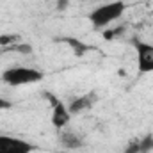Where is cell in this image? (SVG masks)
Listing matches in <instances>:
<instances>
[{
	"label": "cell",
	"instance_id": "cell-1",
	"mask_svg": "<svg viewBox=\"0 0 153 153\" xmlns=\"http://www.w3.org/2000/svg\"><path fill=\"white\" fill-rule=\"evenodd\" d=\"M125 11H126V4L123 0L107 2L89 13V22L93 23L94 29H105L111 23H114L116 20H119L125 14Z\"/></svg>",
	"mask_w": 153,
	"mask_h": 153
},
{
	"label": "cell",
	"instance_id": "cell-2",
	"mask_svg": "<svg viewBox=\"0 0 153 153\" xmlns=\"http://www.w3.org/2000/svg\"><path fill=\"white\" fill-rule=\"evenodd\" d=\"M2 80L7 85L18 87V85H29L43 80V73L36 68H27V66H14L9 68L2 73Z\"/></svg>",
	"mask_w": 153,
	"mask_h": 153
},
{
	"label": "cell",
	"instance_id": "cell-3",
	"mask_svg": "<svg viewBox=\"0 0 153 153\" xmlns=\"http://www.w3.org/2000/svg\"><path fill=\"white\" fill-rule=\"evenodd\" d=\"M137 53V68L139 73H153V45L144 41H134Z\"/></svg>",
	"mask_w": 153,
	"mask_h": 153
},
{
	"label": "cell",
	"instance_id": "cell-4",
	"mask_svg": "<svg viewBox=\"0 0 153 153\" xmlns=\"http://www.w3.org/2000/svg\"><path fill=\"white\" fill-rule=\"evenodd\" d=\"M34 146L23 139L0 135V153H32Z\"/></svg>",
	"mask_w": 153,
	"mask_h": 153
},
{
	"label": "cell",
	"instance_id": "cell-5",
	"mask_svg": "<svg viewBox=\"0 0 153 153\" xmlns=\"http://www.w3.org/2000/svg\"><path fill=\"white\" fill-rule=\"evenodd\" d=\"M48 100H52V125L59 130H62L68 123H70V111H68V105H64L61 100H57L55 96L48 94Z\"/></svg>",
	"mask_w": 153,
	"mask_h": 153
},
{
	"label": "cell",
	"instance_id": "cell-6",
	"mask_svg": "<svg viewBox=\"0 0 153 153\" xmlns=\"http://www.w3.org/2000/svg\"><path fill=\"white\" fill-rule=\"evenodd\" d=\"M96 100H98L96 93H85V94L76 96L75 100H71V102H70L68 111H70V114H80V112H84V111L91 109V107L96 103Z\"/></svg>",
	"mask_w": 153,
	"mask_h": 153
},
{
	"label": "cell",
	"instance_id": "cell-7",
	"mask_svg": "<svg viewBox=\"0 0 153 153\" xmlns=\"http://www.w3.org/2000/svg\"><path fill=\"white\" fill-rule=\"evenodd\" d=\"M61 143L66 148H70V150H75V148L82 146V139L76 135L75 132H62L61 134Z\"/></svg>",
	"mask_w": 153,
	"mask_h": 153
},
{
	"label": "cell",
	"instance_id": "cell-8",
	"mask_svg": "<svg viewBox=\"0 0 153 153\" xmlns=\"http://www.w3.org/2000/svg\"><path fill=\"white\" fill-rule=\"evenodd\" d=\"M139 146H141V153H150L153 152V135L146 134L144 137L139 139Z\"/></svg>",
	"mask_w": 153,
	"mask_h": 153
},
{
	"label": "cell",
	"instance_id": "cell-9",
	"mask_svg": "<svg viewBox=\"0 0 153 153\" xmlns=\"http://www.w3.org/2000/svg\"><path fill=\"white\" fill-rule=\"evenodd\" d=\"M16 41H18V36H14V34H2L0 36V46H13V45H16Z\"/></svg>",
	"mask_w": 153,
	"mask_h": 153
},
{
	"label": "cell",
	"instance_id": "cell-10",
	"mask_svg": "<svg viewBox=\"0 0 153 153\" xmlns=\"http://www.w3.org/2000/svg\"><path fill=\"white\" fill-rule=\"evenodd\" d=\"M123 153H141V146H139V139L132 141L126 144V148L123 150Z\"/></svg>",
	"mask_w": 153,
	"mask_h": 153
},
{
	"label": "cell",
	"instance_id": "cell-11",
	"mask_svg": "<svg viewBox=\"0 0 153 153\" xmlns=\"http://www.w3.org/2000/svg\"><path fill=\"white\" fill-rule=\"evenodd\" d=\"M11 48H14L16 52H22V53H30V52H32L30 45H27V43H16V45H13Z\"/></svg>",
	"mask_w": 153,
	"mask_h": 153
},
{
	"label": "cell",
	"instance_id": "cell-12",
	"mask_svg": "<svg viewBox=\"0 0 153 153\" xmlns=\"http://www.w3.org/2000/svg\"><path fill=\"white\" fill-rule=\"evenodd\" d=\"M9 107H11V102L5 100V98H0V111H5V109H9Z\"/></svg>",
	"mask_w": 153,
	"mask_h": 153
},
{
	"label": "cell",
	"instance_id": "cell-13",
	"mask_svg": "<svg viewBox=\"0 0 153 153\" xmlns=\"http://www.w3.org/2000/svg\"><path fill=\"white\" fill-rule=\"evenodd\" d=\"M70 0H57V9H66Z\"/></svg>",
	"mask_w": 153,
	"mask_h": 153
}]
</instances>
